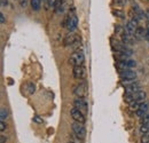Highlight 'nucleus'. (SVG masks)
<instances>
[{
	"mask_svg": "<svg viewBox=\"0 0 149 143\" xmlns=\"http://www.w3.org/2000/svg\"><path fill=\"white\" fill-rule=\"evenodd\" d=\"M1 5L2 6H6L7 5V0H1Z\"/></svg>",
	"mask_w": 149,
	"mask_h": 143,
	"instance_id": "30",
	"label": "nucleus"
},
{
	"mask_svg": "<svg viewBox=\"0 0 149 143\" xmlns=\"http://www.w3.org/2000/svg\"><path fill=\"white\" fill-rule=\"evenodd\" d=\"M68 143H74V142H72V141H70V142H68Z\"/></svg>",
	"mask_w": 149,
	"mask_h": 143,
	"instance_id": "31",
	"label": "nucleus"
},
{
	"mask_svg": "<svg viewBox=\"0 0 149 143\" xmlns=\"http://www.w3.org/2000/svg\"><path fill=\"white\" fill-rule=\"evenodd\" d=\"M30 5H31V8L33 10H39L40 9V6H41V1L40 0H31L30 1Z\"/></svg>",
	"mask_w": 149,
	"mask_h": 143,
	"instance_id": "17",
	"label": "nucleus"
},
{
	"mask_svg": "<svg viewBox=\"0 0 149 143\" xmlns=\"http://www.w3.org/2000/svg\"><path fill=\"white\" fill-rule=\"evenodd\" d=\"M140 123H141V125H143V124H148L149 123V113H147V115H145V116L141 117Z\"/></svg>",
	"mask_w": 149,
	"mask_h": 143,
	"instance_id": "21",
	"label": "nucleus"
},
{
	"mask_svg": "<svg viewBox=\"0 0 149 143\" xmlns=\"http://www.w3.org/2000/svg\"><path fill=\"white\" fill-rule=\"evenodd\" d=\"M72 73H74V79H78V80H81L86 77V70L83 65H74Z\"/></svg>",
	"mask_w": 149,
	"mask_h": 143,
	"instance_id": "10",
	"label": "nucleus"
},
{
	"mask_svg": "<svg viewBox=\"0 0 149 143\" xmlns=\"http://www.w3.org/2000/svg\"><path fill=\"white\" fill-rule=\"evenodd\" d=\"M5 129H6V124H5V121H1L0 123V131L3 132Z\"/></svg>",
	"mask_w": 149,
	"mask_h": 143,
	"instance_id": "25",
	"label": "nucleus"
},
{
	"mask_svg": "<svg viewBox=\"0 0 149 143\" xmlns=\"http://www.w3.org/2000/svg\"><path fill=\"white\" fill-rule=\"evenodd\" d=\"M74 94L77 97H79V99L86 97L87 94H88V86H87V84H86V83H80V84H78L74 88Z\"/></svg>",
	"mask_w": 149,
	"mask_h": 143,
	"instance_id": "2",
	"label": "nucleus"
},
{
	"mask_svg": "<svg viewBox=\"0 0 149 143\" xmlns=\"http://www.w3.org/2000/svg\"><path fill=\"white\" fill-rule=\"evenodd\" d=\"M148 109H149L148 103H146V102L143 103V102H142V103L140 104V108L138 109V111H135V112H136V116L141 118L142 116H145V115L148 113Z\"/></svg>",
	"mask_w": 149,
	"mask_h": 143,
	"instance_id": "13",
	"label": "nucleus"
},
{
	"mask_svg": "<svg viewBox=\"0 0 149 143\" xmlns=\"http://www.w3.org/2000/svg\"><path fill=\"white\" fill-rule=\"evenodd\" d=\"M136 24L133 22V21H130V22H127L126 23V25H125V28H124V30L127 32V33H130V35H134L135 33V30H136Z\"/></svg>",
	"mask_w": 149,
	"mask_h": 143,
	"instance_id": "15",
	"label": "nucleus"
},
{
	"mask_svg": "<svg viewBox=\"0 0 149 143\" xmlns=\"http://www.w3.org/2000/svg\"><path fill=\"white\" fill-rule=\"evenodd\" d=\"M140 143H149V135L148 134H143L140 139Z\"/></svg>",
	"mask_w": 149,
	"mask_h": 143,
	"instance_id": "22",
	"label": "nucleus"
},
{
	"mask_svg": "<svg viewBox=\"0 0 149 143\" xmlns=\"http://www.w3.org/2000/svg\"><path fill=\"white\" fill-rule=\"evenodd\" d=\"M84 61H85V56H84V53H83V51H76L72 53V55L70 56V63H71V65H83V63H84Z\"/></svg>",
	"mask_w": 149,
	"mask_h": 143,
	"instance_id": "4",
	"label": "nucleus"
},
{
	"mask_svg": "<svg viewBox=\"0 0 149 143\" xmlns=\"http://www.w3.org/2000/svg\"><path fill=\"white\" fill-rule=\"evenodd\" d=\"M33 120H35L36 123H39V124H40V123H42V120H41V119H40V118H39L38 116H36V117L33 118Z\"/></svg>",
	"mask_w": 149,
	"mask_h": 143,
	"instance_id": "26",
	"label": "nucleus"
},
{
	"mask_svg": "<svg viewBox=\"0 0 149 143\" xmlns=\"http://www.w3.org/2000/svg\"><path fill=\"white\" fill-rule=\"evenodd\" d=\"M119 74H120V77H122V79H123L124 83H129V81H131V80L135 79V77H136V73L133 71V70H131V69H127V70H120Z\"/></svg>",
	"mask_w": 149,
	"mask_h": 143,
	"instance_id": "8",
	"label": "nucleus"
},
{
	"mask_svg": "<svg viewBox=\"0 0 149 143\" xmlns=\"http://www.w3.org/2000/svg\"><path fill=\"white\" fill-rule=\"evenodd\" d=\"M29 93L30 94L35 93V85L33 84H29Z\"/></svg>",
	"mask_w": 149,
	"mask_h": 143,
	"instance_id": "24",
	"label": "nucleus"
},
{
	"mask_svg": "<svg viewBox=\"0 0 149 143\" xmlns=\"http://www.w3.org/2000/svg\"><path fill=\"white\" fill-rule=\"evenodd\" d=\"M118 68L120 70H127V69H132V68H135L136 63L135 61L133 60H129V58H123L120 61H118Z\"/></svg>",
	"mask_w": 149,
	"mask_h": 143,
	"instance_id": "7",
	"label": "nucleus"
},
{
	"mask_svg": "<svg viewBox=\"0 0 149 143\" xmlns=\"http://www.w3.org/2000/svg\"><path fill=\"white\" fill-rule=\"evenodd\" d=\"M74 107L77 108L78 110H80L85 116L87 115L88 112V106H87V102L84 100V99H76L74 101Z\"/></svg>",
	"mask_w": 149,
	"mask_h": 143,
	"instance_id": "5",
	"label": "nucleus"
},
{
	"mask_svg": "<svg viewBox=\"0 0 149 143\" xmlns=\"http://www.w3.org/2000/svg\"><path fill=\"white\" fill-rule=\"evenodd\" d=\"M145 39L149 41V30H148V29H147V33H146V37H145Z\"/></svg>",
	"mask_w": 149,
	"mask_h": 143,
	"instance_id": "29",
	"label": "nucleus"
},
{
	"mask_svg": "<svg viewBox=\"0 0 149 143\" xmlns=\"http://www.w3.org/2000/svg\"><path fill=\"white\" fill-rule=\"evenodd\" d=\"M71 117L74 119V121H78V123H81V124H85V121H86L85 115L74 107L71 109Z\"/></svg>",
	"mask_w": 149,
	"mask_h": 143,
	"instance_id": "9",
	"label": "nucleus"
},
{
	"mask_svg": "<svg viewBox=\"0 0 149 143\" xmlns=\"http://www.w3.org/2000/svg\"><path fill=\"white\" fill-rule=\"evenodd\" d=\"M122 41L126 45V44H132V41H133V37L132 35L130 33H127L125 30L123 31V33H122Z\"/></svg>",
	"mask_w": 149,
	"mask_h": 143,
	"instance_id": "16",
	"label": "nucleus"
},
{
	"mask_svg": "<svg viewBox=\"0 0 149 143\" xmlns=\"http://www.w3.org/2000/svg\"><path fill=\"white\" fill-rule=\"evenodd\" d=\"M77 41H78V36L74 35V33H69L68 36L64 37V39H63V45H64V46H74Z\"/></svg>",
	"mask_w": 149,
	"mask_h": 143,
	"instance_id": "11",
	"label": "nucleus"
},
{
	"mask_svg": "<svg viewBox=\"0 0 149 143\" xmlns=\"http://www.w3.org/2000/svg\"><path fill=\"white\" fill-rule=\"evenodd\" d=\"M77 24H78V18L76 15H70V16H68V17L65 18V28L70 31V32H72L76 30V28H77Z\"/></svg>",
	"mask_w": 149,
	"mask_h": 143,
	"instance_id": "6",
	"label": "nucleus"
},
{
	"mask_svg": "<svg viewBox=\"0 0 149 143\" xmlns=\"http://www.w3.org/2000/svg\"><path fill=\"white\" fill-rule=\"evenodd\" d=\"M0 18H1V19H0V22H1V23H5V16H3V14H2V13L0 14Z\"/></svg>",
	"mask_w": 149,
	"mask_h": 143,
	"instance_id": "28",
	"label": "nucleus"
},
{
	"mask_svg": "<svg viewBox=\"0 0 149 143\" xmlns=\"http://www.w3.org/2000/svg\"><path fill=\"white\" fill-rule=\"evenodd\" d=\"M72 131H74V135L77 136V139L79 140H84L85 136H86V129L84 127V124L81 123H78V121H74L72 124Z\"/></svg>",
	"mask_w": 149,
	"mask_h": 143,
	"instance_id": "3",
	"label": "nucleus"
},
{
	"mask_svg": "<svg viewBox=\"0 0 149 143\" xmlns=\"http://www.w3.org/2000/svg\"><path fill=\"white\" fill-rule=\"evenodd\" d=\"M140 102H132L130 103V109L131 110H133V111H138V109L140 108Z\"/></svg>",
	"mask_w": 149,
	"mask_h": 143,
	"instance_id": "20",
	"label": "nucleus"
},
{
	"mask_svg": "<svg viewBox=\"0 0 149 143\" xmlns=\"http://www.w3.org/2000/svg\"><path fill=\"white\" fill-rule=\"evenodd\" d=\"M140 132H141V134H148L149 133V123L148 124H143V125H141Z\"/></svg>",
	"mask_w": 149,
	"mask_h": 143,
	"instance_id": "19",
	"label": "nucleus"
},
{
	"mask_svg": "<svg viewBox=\"0 0 149 143\" xmlns=\"http://www.w3.org/2000/svg\"><path fill=\"white\" fill-rule=\"evenodd\" d=\"M6 140H7V139H6V136H5V135H1V136H0V142L1 143H5Z\"/></svg>",
	"mask_w": 149,
	"mask_h": 143,
	"instance_id": "27",
	"label": "nucleus"
},
{
	"mask_svg": "<svg viewBox=\"0 0 149 143\" xmlns=\"http://www.w3.org/2000/svg\"><path fill=\"white\" fill-rule=\"evenodd\" d=\"M113 13V15H116V16H118L119 18H124V14L120 12V10H113L112 12Z\"/></svg>",
	"mask_w": 149,
	"mask_h": 143,
	"instance_id": "23",
	"label": "nucleus"
},
{
	"mask_svg": "<svg viewBox=\"0 0 149 143\" xmlns=\"http://www.w3.org/2000/svg\"><path fill=\"white\" fill-rule=\"evenodd\" d=\"M7 117H8V111H7V109L2 108V109H1V113H0V118H1V121H5V120L7 119Z\"/></svg>",
	"mask_w": 149,
	"mask_h": 143,
	"instance_id": "18",
	"label": "nucleus"
},
{
	"mask_svg": "<svg viewBox=\"0 0 149 143\" xmlns=\"http://www.w3.org/2000/svg\"><path fill=\"white\" fill-rule=\"evenodd\" d=\"M140 88H141V87H140V85H139L138 83L127 84V85L125 86V93H126V94H134V93L141 90Z\"/></svg>",
	"mask_w": 149,
	"mask_h": 143,
	"instance_id": "12",
	"label": "nucleus"
},
{
	"mask_svg": "<svg viewBox=\"0 0 149 143\" xmlns=\"http://www.w3.org/2000/svg\"><path fill=\"white\" fill-rule=\"evenodd\" d=\"M146 99V93L142 92V90H139L134 94H126L125 95V102H127L129 104L132 102H140L142 103Z\"/></svg>",
	"mask_w": 149,
	"mask_h": 143,
	"instance_id": "1",
	"label": "nucleus"
},
{
	"mask_svg": "<svg viewBox=\"0 0 149 143\" xmlns=\"http://www.w3.org/2000/svg\"><path fill=\"white\" fill-rule=\"evenodd\" d=\"M146 33H147V29L139 26V28H136L134 36H135V39H138V40H141V39H145V37H146Z\"/></svg>",
	"mask_w": 149,
	"mask_h": 143,
	"instance_id": "14",
	"label": "nucleus"
},
{
	"mask_svg": "<svg viewBox=\"0 0 149 143\" xmlns=\"http://www.w3.org/2000/svg\"><path fill=\"white\" fill-rule=\"evenodd\" d=\"M148 30H149V21H148Z\"/></svg>",
	"mask_w": 149,
	"mask_h": 143,
	"instance_id": "32",
	"label": "nucleus"
}]
</instances>
